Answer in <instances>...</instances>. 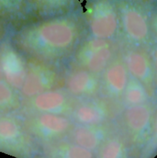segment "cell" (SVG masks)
Wrapping results in <instances>:
<instances>
[{
	"label": "cell",
	"instance_id": "6da1fadb",
	"mask_svg": "<svg viewBox=\"0 0 157 158\" xmlns=\"http://www.w3.org/2000/svg\"><path fill=\"white\" fill-rule=\"evenodd\" d=\"M76 35L74 25L65 19H55L38 25L28 35L29 45L42 51L57 52L72 45Z\"/></svg>",
	"mask_w": 157,
	"mask_h": 158
},
{
	"label": "cell",
	"instance_id": "7a4b0ae2",
	"mask_svg": "<svg viewBox=\"0 0 157 158\" xmlns=\"http://www.w3.org/2000/svg\"><path fill=\"white\" fill-rule=\"evenodd\" d=\"M112 56L110 46L104 40L89 41L80 52L82 63L94 73L103 70L109 63Z\"/></svg>",
	"mask_w": 157,
	"mask_h": 158
},
{
	"label": "cell",
	"instance_id": "3957f363",
	"mask_svg": "<svg viewBox=\"0 0 157 158\" xmlns=\"http://www.w3.org/2000/svg\"><path fill=\"white\" fill-rule=\"evenodd\" d=\"M90 29L93 35L99 40L111 38L117 29L116 15L109 5L96 6L90 23Z\"/></svg>",
	"mask_w": 157,
	"mask_h": 158
},
{
	"label": "cell",
	"instance_id": "277c9868",
	"mask_svg": "<svg viewBox=\"0 0 157 158\" xmlns=\"http://www.w3.org/2000/svg\"><path fill=\"white\" fill-rule=\"evenodd\" d=\"M1 67L6 80L15 88H22L26 77L22 60L15 52L9 51L2 58Z\"/></svg>",
	"mask_w": 157,
	"mask_h": 158
},
{
	"label": "cell",
	"instance_id": "5b68a950",
	"mask_svg": "<svg viewBox=\"0 0 157 158\" xmlns=\"http://www.w3.org/2000/svg\"><path fill=\"white\" fill-rule=\"evenodd\" d=\"M123 27L126 34L134 41H143L149 34V26L144 15L134 8H129L123 12Z\"/></svg>",
	"mask_w": 157,
	"mask_h": 158
},
{
	"label": "cell",
	"instance_id": "8992f818",
	"mask_svg": "<svg viewBox=\"0 0 157 158\" xmlns=\"http://www.w3.org/2000/svg\"><path fill=\"white\" fill-rule=\"evenodd\" d=\"M126 121L132 131L139 134L147 131L151 123V110L147 106L141 104L131 106L126 110Z\"/></svg>",
	"mask_w": 157,
	"mask_h": 158
},
{
	"label": "cell",
	"instance_id": "52a82bcc",
	"mask_svg": "<svg viewBox=\"0 0 157 158\" xmlns=\"http://www.w3.org/2000/svg\"><path fill=\"white\" fill-rule=\"evenodd\" d=\"M126 62L128 69L135 79L144 82L150 80L152 69L146 56L138 52H131L126 56Z\"/></svg>",
	"mask_w": 157,
	"mask_h": 158
},
{
	"label": "cell",
	"instance_id": "ba28073f",
	"mask_svg": "<svg viewBox=\"0 0 157 158\" xmlns=\"http://www.w3.org/2000/svg\"><path fill=\"white\" fill-rule=\"evenodd\" d=\"M66 103V98L58 91H47L36 96L34 105L38 110L45 114H54L62 110Z\"/></svg>",
	"mask_w": 157,
	"mask_h": 158
},
{
	"label": "cell",
	"instance_id": "9c48e42d",
	"mask_svg": "<svg viewBox=\"0 0 157 158\" xmlns=\"http://www.w3.org/2000/svg\"><path fill=\"white\" fill-rule=\"evenodd\" d=\"M49 83V78L46 73L40 69H32L26 74L22 89L24 94L29 97L38 96L44 93Z\"/></svg>",
	"mask_w": 157,
	"mask_h": 158
},
{
	"label": "cell",
	"instance_id": "30bf717a",
	"mask_svg": "<svg viewBox=\"0 0 157 158\" xmlns=\"http://www.w3.org/2000/svg\"><path fill=\"white\" fill-rule=\"evenodd\" d=\"M106 82L109 90L113 94L123 92L128 85V74L125 66L119 63L111 66L106 71Z\"/></svg>",
	"mask_w": 157,
	"mask_h": 158
},
{
	"label": "cell",
	"instance_id": "8fae6325",
	"mask_svg": "<svg viewBox=\"0 0 157 158\" xmlns=\"http://www.w3.org/2000/svg\"><path fill=\"white\" fill-rule=\"evenodd\" d=\"M38 125L42 132L48 135H57L69 128V122L65 117L54 114H44L39 117Z\"/></svg>",
	"mask_w": 157,
	"mask_h": 158
},
{
	"label": "cell",
	"instance_id": "7c38bea8",
	"mask_svg": "<svg viewBox=\"0 0 157 158\" xmlns=\"http://www.w3.org/2000/svg\"><path fill=\"white\" fill-rule=\"evenodd\" d=\"M95 86V79L86 71H78L69 77L68 88L75 95H83L93 90Z\"/></svg>",
	"mask_w": 157,
	"mask_h": 158
},
{
	"label": "cell",
	"instance_id": "4fadbf2b",
	"mask_svg": "<svg viewBox=\"0 0 157 158\" xmlns=\"http://www.w3.org/2000/svg\"><path fill=\"white\" fill-rule=\"evenodd\" d=\"M74 137L78 146L90 151L98 147L101 140V136L97 131L86 127L77 128Z\"/></svg>",
	"mask_w": 157,
	"mask_h": 158
},
{
	"label": "cell",
	"instance_id": "5bb4252c",
	"mask_svg": "<svg viewBox=\"0 0 157 158\" xmlns=\"http://www.w3.org/2000/svg\"><path fill=\"white\" fill-rule=\"evenodd\" d=\"M103 110L94 105H83L75 112L77 120L86 125L97 124L103 120Z\"/></svg>",
	"mask_w": 157,
	"mask_h": 158
},
{
	"label": "cell",
	"instance_id": "9a60e30c",
	"mask_svg": "<svg viewBox=\"0 0 157 158\" xmlns=\"http://www.w3.org/2000/svg\"><path fill=\"white\" fill-rule=\"evenodd\" d=\"M125 92V99L131 106L141 105L147 98L144 86L138 81H131L128 83Z\"/></svg>",
	"mask_w": 157,
	"mask_h": 158
},
{
	"label": "cell",
	"instance_id": "2e32d148",
	"mask_svg": "<svg viewBox=\"0 0 157 158\" xmlns=\"http://www.w3.org/2000/svg\"><path fill=\"white\" fill-rule=\"evenodd\" d=\"M19 131L14 122L8 120H0V138L5 140H15Z\"/></svg>",
	"mask_w": 157,
	"mask_h": 158
},
{
	"label": "cell",
	"instance_id": "e0dca14e",
	"mask_svg": "<svg viewBox=\"0 0 157 158\" xmlns=\"http://www.w3.org/2000/svg\"><path fill=\"white\" fill-rule=\"evenodd\" d=\"M123 148L120 141L112 140L108 142L103 148L101 158H123Z\"/></svg>",
	"mask_w": 157,
	"mask_h": 158
},
{
	"label": "cell",
	"instance_id": "ac0fdd59",
	"mask_svg": "<svg viewBox=\"0 0 157 158\" xmlns=\"http://www.w3.org/2000/svg\"><path fill=\"white\" fill-rule=\"evenodd\" d=\"M63 158H92V154L89 150L74 145L65 150Z\"/></svg>",
	"mask_w": 157,
	"mask_h": 158
},
{
	"label": "cell",
	"instance_id": "d6986e66",
	"mask_svg": "<svg viewBox=\"0 0 157 158\" xmlns=\"http://www.w3.org/2000/svg\"><path fill=\"white\" fill-rule=\"evenodd\" d=\"M12 98V92L6 83L0 82V105L7 104Z\"/></svg>",
	"mask_w": 157,
	"mask_h": 158
},
{
	"label": "cell",
	"instance_id": "ffe728a7",
	"mask_svg": "<svg viewBox=\"0 0 157 158\" xmlns=\"http://www.w3.org/2000/svg\"><path fill=\"white\" fill-rule=\"evenodd\" d=\"M154 63H155V67L157 72V48L154 52Z\"/></svg>",
	"mask_w": 157,
	"mask_h": 158
},
{
	"label": "cell",
	"instance_id": "44dd1931",
	"mask_svg": "<svg viewBox=\"0 0 157 158\" xmlns=\"http://www.w3.org/2000/svg\"><path fill=\"white\" fill-rule=\"evenodd\" d=\"M154 131H155V136L157 137V117H156V118H155V123H154Z\"/></svg>",
	"mask_w": 157,
	"mask_h": 158
},
{
	"label": "cell",
	"instance_id": "7402d4cb",
	"mask_svg": "<svg viewBox=\"0 0 157 158\" xmlns=\"http://www.w3.org/2000/svg\"><path fill=\"white\" fill-rule=\"evenodd\" d=\"M2 70L1 64H0V80H1V78H2Z\"/></svg>",
	"mask_w": 157,
	"mask_h": 158
},
{
	"label": "cell",
	"instance_id": "603a6c76",
	"mask_svg": "<svg viewBox=\"0 0 157 158\" xmlns=\"http://www.w3.org/2000/svg\"><path fill=\"white\" fill-rule=\"evenodd\" d=\"M155 30H156L157 32V19L156 20H155Z\"/></svg>",
	"mask_w": 157,
	"mask_h": 158
}]
</instances>
